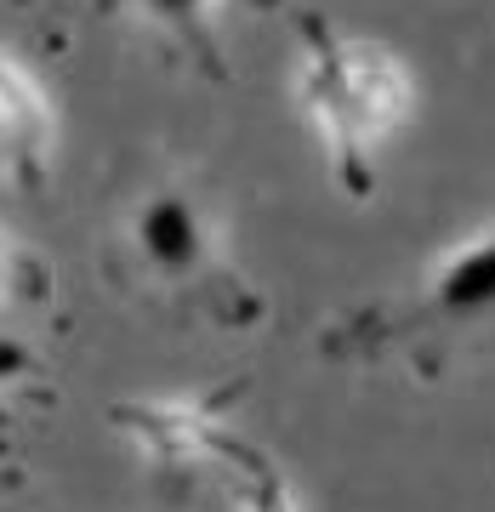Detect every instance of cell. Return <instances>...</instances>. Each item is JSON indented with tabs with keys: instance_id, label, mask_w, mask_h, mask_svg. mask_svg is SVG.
<instances>
[{
	"instance_id": "6",
	"label": "cell",
	"mask_w": 495,
	"mask_h": 512,
	"mask_svg": "<svg viewBox=\"0 0 495 512\" xmlns=\"http://www.w3.org/2000/svg\"><path fill=\"white\" fill-rule=\"evenodd\" d=\"M126 6L160 46H171L194 74L222 86L234 74L228 69V46H222L228 12H274L279 0H126Z\"/></svg>"
},
{
	"instance_id": "4",
	"label": "cell",
	"mask_w": 495,
	"mask_h": 512,
	"mask_svg": "<svg viewBox=\"0 0 495 512\" xmlns=\"http://www.w3.org/2000/svg\"><path fill=\"white\" fill-rule=\"evenodd\" d=\"M228 404H234V387L211 399H120L109 421L114 433L137 444V456L154 473H205L222 444L234 439Z\"/></svg>"
},
{
	"instance_id": "1",
	"label": "cell",
	"mask_w": 495,
	"mask_h": 512,
	"mask_svg": "<svg viewBox=\"0 0 495 512\" xmlns=\"http://www.w3.org/2000/svg\"><path fill=\"white\" fill-rule=\"evenodd\" d=\"M296 46H302L296 103L325 143L330 177L348 200H370L376 160H382L387 137L410 120L416 80L393 46L342 35L319 12H296Z\"/></svg>"
},
{
	"instance_id": "7",
	"label": "cell",
	"mask_w": 495,
	"mask_h": 512,
	"mask_svg": "<svg viewBox=\"0 0 495 512\" xmlns=\"http://www.w3.org/2000/svg\"><path fill=\"white\" fill-rule=\"evenodd\" d=\"M205 473L222 478V490H228L234 512H302L296 507V495H291V484H285V467H279L262 444L239 439V433L222 444L217 461H211Z\"/></svg>"
},
{
	"instance_id": "2",
	"label": "cell",
	"mask_w": 495,
	"mask_h": 512,
	"mask_svg": "<svg viewBox=\"0 0 495 512\" xmlns=\"http://www.w3.org/2000/svg\"><path fill=\"white\" fill-rule=\"evenodd\" d=\"M126 256L131 279L160 302L194 313L205 325L251 330L262 319V296L222 251L211 211L194 188L165 183L131 205L126 217Z\"/></svg>"
},
{
	"instance_id": "8",
	"label": "cell",
	"mask_w": 495,
	"mask_h": 512,
	"mask_svg": "<svg viewBox=\"0 0 495 512\" xmlns=\"http://www.w3.org/2000/svg\"><path fill=\"white\" fill-rule=\"evenodd\" d=\"M52 296V274L18 234L0 228V313L29 308V302H46Z\"/></svg>"
},
{
	"instance_id": "3",
	"label": "cell",
	"mask_w": 495,
	"mask_h": 512,
	"mask_svg": "<svg viewBox=\"0 0 495 512\" xmlns=\"http://www.w3.org/2000/svg\"><path fill=\"white\" fill-rule=\"evenodd\" d=\"M490 325H495V222H484L478 234L456 239L444 256H433L410 296L336 325L319 348L336 353V359L404 353L416 365H433L439 353H450L456 342H467Z\"/></svg>"
},
{
	"instance_id": "5",
	"label": "cell",
	"mask_w": 495,
	"mask_h": 512,
	"mask_svg": "<svg viewBox=\"0 0 495 512\" xmlns=\"http://www.w3.org/2000/svg\"><path fill=\"white\" fill-rule=\"evenodd\" d=\"M57 165V114L35 74L0 52V188L40 194Z\"/></svg>"
}]
</instances>
